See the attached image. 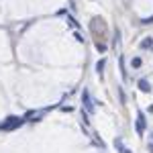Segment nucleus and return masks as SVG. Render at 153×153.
Wrapping results in <instances>:
<instances>
[{
  "label": "nucleus",
  "instance_id": "obj_1",
  "mask_svg": "<svg viewBox=\"0 0 153 153\" xmlns=\"http://www.w3.org/2000/svg\"><path fill=\"white\" fill-rule=\"evenodd\" d=\"M23 120L21 118H16V117H8L2 125H0V131H10V129H16L19 125H21Z\"/></svg>",
  "mask_w": 153,
  "mask_h": 153
},
{
  "label": "nucleus",
  "instance_id": "obj_2",
  "mask_svg": "<svg viewBox=\"0 0 153 153\" xmlns=\"http://www.w3.org/2000/svg\"><path fill=\"white\" fill-rule=\"evenodd\" d=\"M139 90H143V92H149V90H151L149 82H147V80H139Z\"/></svg>",
  "mask_w": 153,
  "mask_h": 153
},
{
  "label": "nucleus",
  "instance_id": "obj_3",
  "mask_svg": "<svg viewBox=\"0 0 153 153\" xmlns=\"http://www.w3.org/2000/svg\"><path fill=\"white\" fill-rule=\"evenodd\" d=\"M84 104L88 110H92V102H90V98H88V92H84Z\"/></svg>",
  "mask_w": 153,
  "mask_h": 153
},
{
  "label": "nucleus",
  "instance_id": "obj_4",
  "mask_svg": "<svg viewBox=\"0 0 153 153\" xmlns=\"http://www.w3.org/2000/svg\"><path fill=\"white\" fill-rule=\"evenodd\" d=\"M139 65H141V59L135 57V59H133V68H139Z\"/></svg>",
  "mask_w": 153,
  "mask_h": 153
},
{
  "label": "nucleus",
  "instance_id": "obj_5",
  "mask_svg": "<svg viewBox=\"0 0 153 153\" xmlns=\"http://www.w3.org/2000/svg\"><path fill=\"white\" fill-rule=\"evenodd\" d=\"M151 43H153L151 39H145V41H143V47H151Z\"/></svg>",
  "mask_w": 153,
  "mask_h": 153
},
{
  "label": "nucleus",
  "instance_id": "obj_6",
  "mask_svg": "<svg viewBox=\"0 0 153 153\" xmlns=\"http://www.w3.org/2000/svg\"><path fill=\"white\" fill-rule=\"evenodd\" d=\"M149 151H151V153H153V143H151V145H149Z\"/></svg>",
  "mask_w": 153,
  "mask_h": 153
}]
</instances>
